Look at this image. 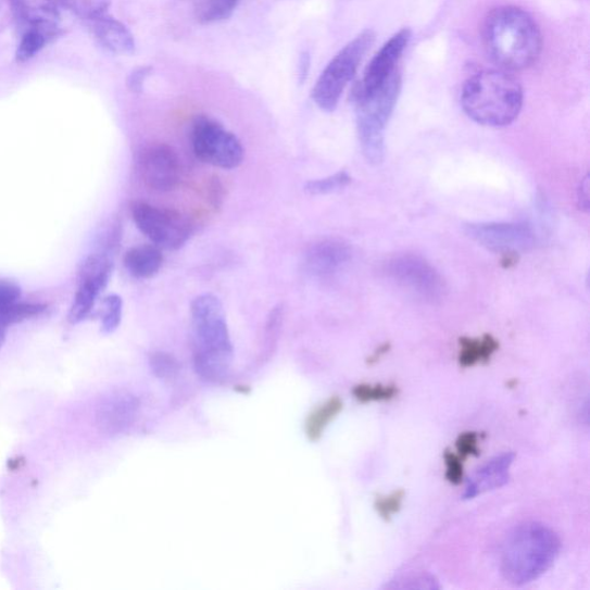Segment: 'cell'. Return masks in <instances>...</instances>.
Segmentation results:
<instances>
[{
	"label": "cell",
	"mask_w": 590,
	"mask_h": 590,
	"mask_svg": "<svg viewBox=\"0 0 590 590\" xmlns=\"http://www.w3.org/2000/svg\"><path fill=\"white\" fill-rule=\"evenodd\" d=\"M484 45L494 64L507 71H523L538 62L543 40L530 14L519 8L504 7L486 18Z\"/></svg>",
	"instance_id": "1"
},
{
	"label": "cell",
	"mask_w": 590,
	"mask_h": 590,
	"mask_svg": "<svg viewBox=\"0 0 590 590\" xmlns=\"http://www.w3.org/2000/svg\"><path fill=\"white\" fill-rule=\"evenodd\" d=\"M194 336V366L208 382L219 384L230 375L234 346L221 300L201 294L190 307Z\"/></svg>",
	"instance_id": "2"
},
{
	"label": "cell",
	"mask_w": 590,
	"mask_h": 590,
	"mask_svg": "<svg viewBox=\"0 0 590 590\" xmlns=\"http://www.w3.org/2000/svg\"><path fill=\"white\" fill-rule=\"evenodd\" d=\"M556 531L541 523H525L513 529L503 543L501 570L504 579L517 587L540 579L556 563L561 553Z\"/></svg>",
	"instance_id": "3"
},
{
	"label": "cell",
	"mask_w": 590,
	"mask_h": 590,
	"mask_svg": "<svg viewBox=\"0 0 590 590\" xmlns=\"http://www.w3.org/2000/svg\"><path fill=\"white\" fill-rule=\"evenodd\" d=\"M523 104L520 83L504 71L486 70L473 75L462 92V105L467 116L489 127H505L515 122Z\"/></svg>",
	"instance_id": "4"
},
{
	"label": "cell",
	"mask_w": 590,
	"mask_h": 590,
	"mask_svg": "<svg viewBox=\"0 0 590 590\" xmlns=\"http://www.w3.org/2000/svg\"><path fill=\"white\" fill-rule=\"evenodd\" d=\"M401 74L396 71L390 78L368 92H354L357 135L364 155L378 165L385 159V130L401 92Z\"/></svg>",
	"instance_id": "5"
},
{
	"label": "cell",
	"mask_w": 590,
	"mask_h": 590,
	"mask_svg": "<svg viewBox=\"0 0 590 590\" xmlns=\"http://www.w3.org/2000/svg\"><path fill=\"white\" fill-rule=\"evenodd\" d=\"M372 30L361 33L342 48L322 72L314 89L313 100L323 111H334L348 85L354 78L361 61L374 42Z\"/></svg>",
	"instance_id": "6"
},
{
	"label": "cell",
	"mask_w": 590,
	"mask_h": 590,
	"mask_svg": "<svg viewBox=\"0 0 590 590\" xmlns=\"http://www.w3.org/2000/svg\"><path fill=\"white\" fill-rule=\"evenodd\" d=\"M384 273L399 288L429 302L442 300L447 291L440 273L422 256H393L384 264Z\"/></svg>",
	"instance_id": "7"
},
{
	"label": "cell",
	"mask_w": 590,
	"mask_h": 590,
	"mask_svg": "<svg viewBox=\"0 0 590 590\" xmlns=\"http://www.w3.org/2000/svg\"><path fill=\"white\" fill-rule=\"evenodd\" d=\"M192 143L196 155L203 163L224 170L241 165L244 150L240 140L219 123L200 117L193 126Z\"/></svg>",
	"instance_id": "8"
},
{
	"label": "cell",
	"mask_w": 590,
	"mask_h": 590,
	"mask_svg": "<svg viewBox=\"0 0 590 590\" xmlns=\"http://www.w3.org/2000/svg\"><path fill=\"white\" fill-rule=\"evenodd\" d=\"M130 213L139 230L163 249L179 250L192 235V226L175 211L139 201L131 204Z\"/></svg>",
	"instance_id": "9"
},
{
	"label": "cell",
	"mask_w": 590,
	"mask_h": 590,
	"mask_svg": "<svg viewBox=\"0 0 590 590\" xmlns=\"http://www.w3.org/2000/svg\"><path fill=\"white\" fill-rule=\"evenodd\" d=\"M465 234L492 252L517 253L535 247L537 236L525 223H475L465 226Z\"/></svg>",
	"instance_id": "10"
},
{
	"label": "cell",
	"mask_w": 590,
	"mask_h": 590,
	"mask_svg": "<svg viewBox=\"0 0 590 590\" xmlns=\"http://www.w3.org/2000/svg\"><path fill=\"white\" fill-rule=\"evenodd\" d=\"M140 170L145 185L160 193L175 189L181 178L177 152L164 143L151 145L142 151Z\"/></svg>",
	"instance_id": "11"
},
{
	"label": "cell",
	"mask_w": 590,
	"mask_h": 590,
	"mask_svg": "<svg viewBox=\"0 0 590 590\" xmlns=\"http://www.w3.org/2000/svg\"><path fill=\"white\" fill-rule=\"evenodd\" d=\"M412 33L405 28L393 35L368 65L363 81L354 92H368L386 83L397 71V64L407 48Z\"/></svg>",
	"instance_id": "12"
},
{
	"label": "cell",
	"mask_w": 590,
	"mask_h": 590,
	"mask_svg": "<svg viewBox=\"0 0 590 590\" xmlns=\"http://www.w3.org/2000/svg\"><path fill=\"white\" fill-rule=\"evenodd\" d=\"M352 259V250L344 240L328 238L310 247L304 256L306 271L315 277H329L340 272Z\"/></svg>",
	"instance_id": "13"
},
{
	"label": "cell",
	"mask_w": 590,
	"mask_h": 590,
	"mask_svg": "<svg viewBox=\"0 0 590 590\" xmlns=\"http://www.w3.org/2000/svg\"><path fill=\"white\" fill-rule=\"evenodd\" d=\"M99 43L114 54H131L136 51L135 36L108 11L93 14L84 21Z\"/></svg>",
	"instance_id": "14"
},
{
	"label": "cell",
	"mask_w": 590,
	"mask_h": 590,
	"mask_svg": "<svg viewBox=\"0 0 590 590\" xmlns=\"http://www.w3.org/2000/svg\"><path fill=\"white\" fill-rule=\"evenodd\" d=\"M515 460V453L505 452L487 462L468 480L463 499L473 500L480 494L506 486L510 482L511 466Z\"/></svg>",
	"instance_id": "15"
},
{
	"label": "cell",
	"mask_w": 590,
	"mask_h": 590,
	"mask_svg": "<svg viewBox=\"0 0 590 590\" xmlns=\"http://www.w3.org/2000/svg\"><path fill=\"white\" fill-rule=\"evenodd\" d=\"M138 399L129 393H118L111 397L103 407V425L112 431H123L133 423L139 414Z\"/></svg>",
	"instance_id": "16"
},
{
	"label": "cell",
	"mask_w": 590,
	"mask_h": 590,
	"mask_svg": "<svg viewBox=\"0 0 590 590\" xmlns=\"http://www.w3.org/2000/svg\"><path fill=\"white\" fill-rule=\"evenodd\" d=\"M163 261V254L156 244L133 247L124 258L127 272L139 279H149L158 275Z\"/></svg>",
	"instance_id": "17"
},
{
	"label": "cell",
	"mask_w": 590,
	"mask_h": 590,
	"mask_svg": "<svg viewBox=\"0 0 590 590\" xmlns=\"http://www.w3.org/2000/svg\"><path fill=\"white\" fill-rule=\"evenodd\" d=\"M110 278L106 277H83L79 278V289L74 297L68 313V321L72 325L85 321L91 313L98 298L106 288Z\"/></svg>",
	"instance_id": "18"
},
{
	"label": "cell",
	"mask_w": 590,
	"mask_h": 590,
	"mask_svg": "<svg viewBox=\"0 0 590 590\" xmlns=\"http://www.w3.org/2000/svg\"><path fill=\"white\" fill-rule=\"evenodd\" d=\"M61 34V28L52 21H46L27 28L15 52L16 62L23 64L30 61Z\"/></svg>",
	"instance_id": "19"
},
{
	"label": "cell",
	"mask_w": 590,
	"mask_h": 590,
	"mask_svg": "<svg viewBox=\"0 0 590 590\" xmlns=\"http://www.w3.org/2000/svg\"><path fill=\"white\" fill-rule=\"evenodd\" d=\"M499 349V340L491 335H485L482 338L463 337L460 339V366L472 368L479 364H488Z\"/></svg>",
	"instance_id": "20"
},
{
	"label": "cell",
	"mask_w": 590,
	"mask_h": 590,
	"mask_svg": "<svg viewBox=\"0 0 590 590\" xmlns=\"http://www.w3.org/2000/svg\"><path fill=\"white\" fill-rule=\"evenodd\" d=\"M342 409H344V402L339 396L330 397L326 402L315 407L307 416L306 424H304V432H306L307 439L311 442L319 441Z\"/></svg>",
	"instance_id": "21"
},
{
	"label": "cell",
	"mask_w": 590,
	"mask_h": 590,
	"mask_svg": "<svg viewBox=\"0 0 590 590\" xmlns=\"http://www.w3.org/2000/svg\"><path fill=\"white\" fill-rule=\"evenodd\" d=\"M241 0H199L196 8L198 22L212 25L233 16Z\"/></svg>",
	"instance_id": "22"
},
{
	"label": "cell",
	"mask_w": 590,
	"mask_h": 590,
	"mask_svg": "<svg viewBox=\"0 0 590 590\" xmlns=\"http://www.w3.org/2000/svg\"><path fill=\"white\" fill-rule=\"evenodd\" d=\"M352 394L361 404H369L375 402H391L399 394V389L396 385H367L361 384L352 389Z\"/></svg>",
	"instance_id": "23"
},
{
	"label": "cell",
	"mask_w": 590,
	"mask_h": 590,
	"mask_svg": "<svg viewBox=\"0 0 590 590\" xmlns=\"http://www.w3.org/2000/svg\"><path fill=\"white\" fill-rule=\"evenodd\" d=\"M351 177L346 171L327 178L307 181L304 185V192L311 196H328L347 188L351 184Z\"/></svg>",
	"instance_id": "24"
},
{
	"label": "cell",
	"mask_w": 590,
	"mask_h": 590,
	"mask_svg": "<svg viewBox=\"0 0 590 590\" xmlns=\"http://www.w3.org/2000/svg\"><path fill=\"white\" fill-rule=\"evenodd\" d=\"M406 493L403 489L392 491L386 497H377L374 503V507L378 513V516L385 522H391V519L401 512Z\"/></svg>",
	"instance_id": "25"
},
{
	"label": "cell",
	"mask_w": 590,
	"mask_h": 590,
	"mask_svg": "<svg viewBox=\"0 0 590 590\" xmlns=\"http://www.w3.org/2000/svg\"><path fill=\"white\" fill-rule=\"evenodd\" d=\"M123 316V300L117 294H112L104 300V313L102 317V330L104 334L116 331Z\"/></svg>",
	"instance_id": "26"
},
{
	"label": "cell",
	"mask_w": 590,
	"mask_h": 590,
	"mask_svg": "<svg viewBox=\"0 0 590 590\" xmlns=\"http://www.w3.org/2000/svg\"><path fill=\"white\" fill-rule=\"evenodd\" d=\"M445 479L453 486H460L464 480V463L459 454L450 450L444 452Z\"/></svg>",
	"instance_id": "27"
},
{
	"label": "cell",
	"mask_w": 590,
	"mask_h": 590,
	"mask_svg": "<svg viewBox=\"0 0 590 590\" xmlns=\"http://www.w3.org/2000/svg\"><path fill=\"white\" fill-rule=\"evenodd\" d=\"M456 451L463 461L468 456H478L480 454L479 434L467 431L460 435L455 441Z\"/></svg>",
	"instance_id": "28"
},
{
	"label": "cell",
	"mask_w": 590,
	"mask_h": 590,
	"mask_svg": "<svg viewBox=\"0 0 590 590\" xmlns=\"http://www.w3.org/2000/svg\"><path fill=\"white\" fill-rule=\"evenodd\" d=\"M151 367L160 377H168L176 374L178 364L176 359L166 353H155L151 356Z\"/></svg>",
	"instance_id": "29"
},
{
	"label": "cell",
	"mask_w": 590,
	"mask_h": 590,
	"mask_svg": "<svg viewBox=\"0 0 590 590\" xmlns=\"http://www.w3.org/2000/svg\"><path fill=\"white\" fill-rule=\"evenodd\" d=\"M21 297L22 289L15 281L0 278V310L18 301Z\"/></svg>",
	"instance_id": "30"
},
{
	"label": "cell",
	"mask_w": 590,
	"mask_h": 590,
	"mask_svg": "<svg viewBox=\"0 0 590 590\" xmlns=\"http://www.w3.org/2000/svg\"><path fill=\"white\" fill-rule=\"evenodd\" d=\"M151 73V67L142 66L133 71L127 79V86L133 92H141L143 85Z\"/></svg>",
	"instance_id": "31"
},
{
	"label": "cell",
	"mask_w": 590,
	"mask_h": 590,
	"mask_svg": "<svg viewBox=\"0 0 590 590\" xmlns=\"http://www.w3.org/2000/svg\"><path fill=\"white\" fill-rule=\"evenodd\" d=\"M310 68H311V55L310 53L304 52L300 57V64H299L300 83H303L304 80H306Z\"/></svg>",
	"instance_id": "32"
},
{
	"label": "cell",
	"mask_w": 590,
	"mask_h": 590,
	"mask_svg": "<svg viewBox=\"0 0 590 590\" xmlns=\"http://www.w3.org/2000/svg\"><path fill=\"white\" fill-rule=\"evenodd\" d=\"M579 205L581 209L588 211L589 206V178L586 176L579 187Z\"/></svg>",
	"instance_id": "33"
},
{
	"label": "cell",
	"mask_w": 590,
	"mask_h": 590,
	"mask_svg": "<svg viewBox=\"0 0 590 590\" xmlns=\"http://www.w3.org/2000/svg\"><path fill=\"white\" fill-rule=\"evenodd\" d=\"M391 349V346L389 342H386V344L380 346L374 354L368 359V365L373 366L378 363L380 359H382L387 353H389Z\"/></svg>",
	"instance_id": "34"
},
{
	"label": "cell",
	"mask_w": 590,
	"mask_h": 590,
	"mask_svg": "<svg viewBox=\"0 0 590 590\" xmlns=\"http://www.w3.org/2000/svg\"><path fill=\"white\" fill-rule=\"evenodd\" d=\"M9 328L10 327L5 325L2 318H0V349L4 346Z\"/></svg>",
	"instance_id": "35"
}]
</instances>
